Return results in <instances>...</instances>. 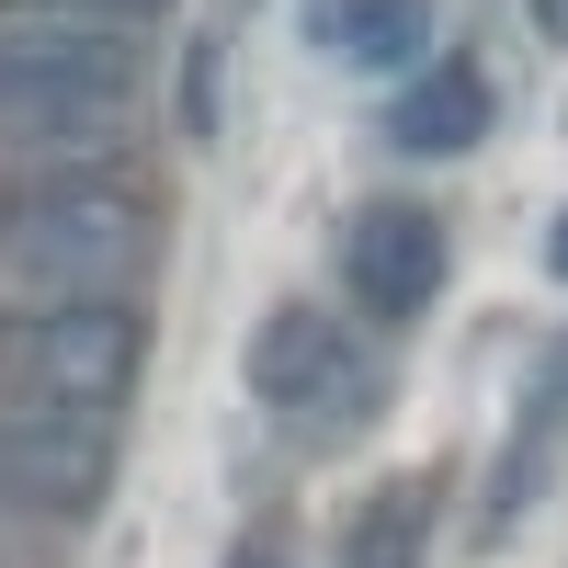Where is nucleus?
<instances>
[{
    "label": "nucleus",
    "mask_w": 568,
    "mask_h": 568,
    "mask_svg": "<svg viewBox=\"0 0 568 568\" xmlns=\"http://www.w3.org/2000/svg\"><path fill=\"white\" fill-rule=\"evenodd\" d=\"M160 227L125 171H34L0 194V273L45 307H114L149 273Z\"/></svg>",
    "instance_id": "1"
},
{
    "label": "nucleus",
    "mask_w": 568,
    "mask_h": 568,
    "mask_svg": "<svg viewBox=\"0 0 568 568\" xmlns=\"http://www.w3.org/2000/svg\"><path fill=\"white\" fill-rule=\"evenodd\" d=\"M136 103V45L114 23H0V136L114 125Z\"/></svg>",
    "instance_id": "2"
},
{
    "label": "nucleus",
    "mask_w": 568,
    "mask_h": 568,
    "mask_svg": "<svg viewBox=\"0 0 568 568\" xmlns=\"http://www.w3.org/2000/svg\"><path fill=\"white\" fill-rule=\"evenodd\" d=\"M136 318L125 307H23L0 318V409H69V420H114L136 387Z\"/></svg>",
    "instance_id": "3"
},
{
    "label": "nucleus",
    "mask_w": 568,
    "mask_h": 568,
    "mask_svg": "<svg viewBox=\"0 0 568 568\" xmlns=\"http://www.w3.org/2000/svg\"><path fill=\"white\" fill-rule=\"evenodd\" d=\"M114 478V444L103 420H69V409H0V500L12 511H91Z\"/></svg>",
    "instance_id": "4"
},
{
    "label": "nucleus",
    "mask_w": 568,
    "mask_h": 568,
    "mask_svg": "<svg viewBox=\"0 0 568 568\" xmlns=\"http://www.w3.org/2000/svg\"><path fill=\"white\" fill-rule=\"evenodd\" d=\"M251 387H262V409H284V420H329V409L364 398V353L342 342V318L284 307V318H262V342H251Z\"/></svg>",
    "instance_id": "5"
},
{
    "label": "nucleus",
    "mask_w": 568,
    "mask_h": 568,
    "mask_svg": "<svg viewBox=\"0 0 568 568\" xmlns=\"http://www.w3.org/2000/svg\"><path fill=\"white\" fill-rule=\"evenodd\" d=\"M342 273H353V296H364L375 318L433 307V284H444V227H433V205H364L353 240H342Z\"/></svg>",
    "instance_id": "6"
},
{
    "label": "nucleus",
    "mask_w": 568,
    "mask_h": 568,
    "mask_svg": "<svg viewBox=\"0 0 568 568\" xmlns=\"http://www.w3.org/2000/svg\"><path fill=\"white\" fill-rule=\"evenodd\" d=\"M387 136H398L409 160H455V149H478V136H489V69H478V58H433V69L398 91Z\"/></svg>",
    "instance_id": "7"
},
{
    "label": "nucleus",
    "mask_w": 568,
    "mask_h": 568,
    "mask_svg": "<svg viewBox=\"0 0 568 568\" xmlns=\"http://www.w3.org/2000/svg\"><path fill=\"white\" fill-rule=\"evenodd\" d=\"M342 568H433V478H387L353 535H342Z\"/></svg>",
    "instance_id": "8"
},
{
    "label": "nucleus",
    "mask_w": 568,
    "mask_h": 568,
    "mask_svg": "<svg viewBox=\"0 0 568 568\" xmlns=\"http://www.w3.org/2000/svg\"><path fill=\"white\" fill-rule=\"evenodd\" d=\"M318 34L342 45L353 69H387V58H420L433 0H318Z\"/></svg>",
    "instance_id": "9"
},
{
    "label": "nucleus",
    "mask_w": 568,
    "mask_h": 568,
    "mask_svg": "<svg viewBox=\"0 0 568 568\" xmlns=\"http://www.w3.org/2000/svg\"><path fill=\"white\" fill-rule=\"evenodd\" d=\"M23 23H136V12H171V0H12Z\"/></svg>",
    "instance_id": "10"
},
{
    "label": "nucleus",
    "mask_w": 568,
    "mask_h": 568,
    "mask_svg": "<svg viewBox=\"0 0 568 568\" xmlns=\"http://www.w3.org/2000/svg\"><path fill=\"white\" fill-rule=\"evenodd\" d=\"M535 23H546V34H557V45H568V0H535Z\"/></svg>",
    "instance_id": "11"
},
{
    "label": "nucleus",
    "mask_w": 568,
    "mask_h": 568,
    "mask_svg": "<svg viewBox=\"0 0 568 568\" xmlns=\"http://www.w3.org/2000/svg\"><path fill=\"white\" fill-rule=\"evenodd\" d=\"M546 262H557V284H568V216H557V227H546Z\"/></svg>",
    "instance_id": "12"
},
{
    "label": "nucleus",
    "mask_w": 568,
    "mask_h": 568,
    "mask_svg": "<svg viewBox=\"0 0 568 568\" xmlns=\"http://www.w3.org/2000/svg\"><path fill=\"white\" fill-rule=\"evenodd\" d=\"M240 568H284V557H240Z\"/></svg>",
    "instance_id": "13"
}]
</instances>
